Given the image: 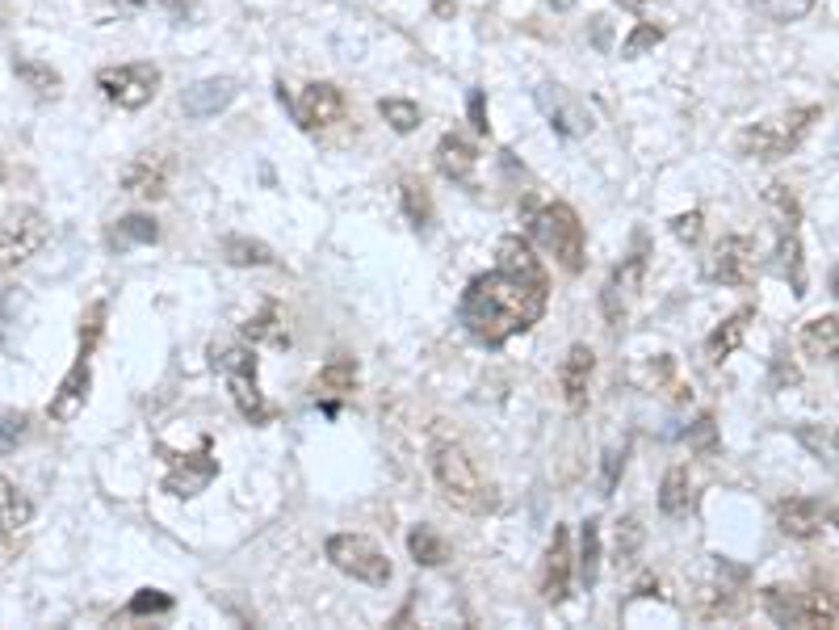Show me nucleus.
<instances>
[{"label": "nucleus", "mask_w": 839, "mask_h": 630, "mask_svg": "<svg viewBox=\"0 0 839 630\" xmlns=\"http://www.w3.org/2000/svg\"><path fill=\"white\" fill-rule=\"evenodd\" d=\"M660 43H663V30H660V25L639 22L634 30H630V39L621 43V59H639V55H646L651 46H660Z\"/></svg>", "instance_id": "58836bf2"}, {"label": "nucleus", "mask_w": 839, "mask_h": 630, "mask_svg": "<svg viewBox=\"0 0 839 630\" xmlns=\"http://www.w3.org/2000/svg\"><path fill=\"white\" fill-rule=\"evenodd\" d=\"M818 118H822V106H802V110L751 122L734 135V152L743 160H785L789 152L802 148V139L815 131Z\"/></svg>", "instance_id": "20e7f679"}, {"label": "nucleus", "mask_w": 839, "mask_h": 630, "mask_svg": "<svg viewBox=\"0 0 839 630\" xmlns=\"http://www.w3.org/2000/svg\"><path fill=\"white\" fill-rule=\"evenodd\" d=\"M693 446H697V450H709V446H713V416H709V412L697 421V428H693Z\"/></svg>", "instance_id": "37998d69"}, {"label": "nucleus", "mask_w": 839, "mask_h": 630, "mask_svg": "<svg viewBox=\"0 0 839 630\" xmlns=\"http://www.w3.org/2000/svg\"><path fill=\"white\" fill-rule=\"evenodd\" d=\"M592 374H597V354L588 345H571L563 358V370H558V387H563V400L571 412H584L592 400Z\"/></svg>", "instance_id": "dca6fc26"}, {"label": "nucleus", "mask_w": 839, "mask_h": 630, "mask_svg": "<svg viewBox=\"0 0 839 630\" xmlns=\"http://www.w3.org/2000/svg\"><path fill=\"white\" fill-rule=\"evenodd\" d=\"M579 580L584 588H597L600 580V521H584V534H579Z\"/></svg>", "instance_id": "2f4dec72"}, {"label": "nucleus", "mask_w": 839, "mask_h": 630, "mask_svg": "<svg viewBox=\"0 0 839 630\" xmlns=\"http://www.w3.org/2000/svg\"><path fill=\"white\" fill-rule=\"evenodd\" d=\"M0 185H4V160H0Z\"/></svg>", "instance_id": "09e8293b"}, {"label": "nucleus", "mask_w": 839, "mask_h": 630, "mask_svg": "<svg viewBox=\"0 0 839 630\" xmlns=\"http://www.w3.org/2000/svg\"><path fill=\"white\" fill-rule=\"evenodd\" d=\"M571 567H575L571 534H567V525H554L551 546H546V563H542V597H546L551 606H563V601H567V593H571Z\"/></svg>", "instance_id": "2eb2a0df"}, {"label": "nucleus", "mask_w": 839, "mask_h": 630, "mask_svg": "<svg viewBox=\"0 0 839 630\" xmlns=\"http://www.w3.org/2000/svg\"><path fill=\"white\" fill-rule=\"evenodd\" d=\"M13 76L22 80L25 89L39 93V97H55V93L64 89V76L51 68V64H43V59H30V55L13 59Z\"/></svg>", "instance_id": "c85d7f7f"}, {"label": "nucleus", "mask_w": 839, "mask_h": 630, "mask_svg": "<svg viewBox=\"0 0 839 630\" xmlns=\"http://www.w3.org/2000/svg\"><path fill=\"white\" fill-rule=\"evenodd\" d=\"M822 525H827V509L818 504L815 496H789V500L776 504V530H781L785 539H797V542L818 539Z\"/></svg>", "instance_id": "f3484780"}, {"label": "nucleus", "mask_w": 839, "mask_h": 630, "mask_svg": "<svg viewBox=\"0 0 839 630\" xmlns=\"http://www.w3.org/2000/svg\"><path fill=\"white\" fill-rule=\"evenodd\" d=\"M433 9H437V18H454V13H458L454 0H433Z\"/></svg>", "instance_id": "49530a36"}, {"label": "nucleus", "mask_w": 839, "mask_h": 630, "mask_svg": "<svg viewBox=\"0 0 839 630\" xmlns=\"http://www.w3.org/2000/svg\"><path fill=\"white\" fill-rule=\"evenodd\" d=\"M324 551H328L336 572L353 576L361 585H370V588L391 585V560L382 555V546H378L374 539H366V534H331Z\"/></svg>", "instance_id": "6e6552de"}, {"label": "nucleus", "mask_w": 839, "mask_h": 630, "mask_svg": "<svg viewBox=\"0 0 839 630\" xmlns=\"http://www.w3.org/2000/svg\"><path fill=\"white\" fill-rule=\"evenodd\" d=\"M706 278L709 282H722V286H751V282H755V240H748V236H727L722 245L713 248Z\"/></svg>", "instance_id": "f8f14e48"}, {"label": "nucleus", "mask_w": 839, "mask_h": 630, "mask_svg": "<svg viewBox=\"0 0 839 630\" xmlns=\"http://www.w3.org/2000/svg\"><path fill=\"white\" fill-rule=\"evenodd\" d=\"M173 185V156L168 152H139V156L122 169V189L134 194V198H148V203H160Z\"/></svg>", "instance_id": "ddd939ff"}, {"label": "nucleus", "mask_w": 839, "mask_h": 630, "mask_svg": "<svg viewBox=\"0 0 839 630\" xmlns=\"http://www.w3.org/2000/svg\"><path fill=\"white\" fill-rule=\"evenodd\" d=\"M407 551H412V560H416L419 567H442V563L449 560V546H445V539L433 525H416V530L407 534Z\"/></svg>", "instance_id": "7c9ffc66"}, {"label": "nucleus", "mask_w": 839, "mask_h": 630, "mask_svg": "<svg viewBox=\"0 0 839 630\" xmlns=\"http://www.w3.org/2000/svg\"><path fill=\"white\" fill-rule=\"evenodd\" d=\"M101 328H106V303H92L89 315H85V328H80V354L72 361V370L64 374V383L55 387L51 404H46V416L55 425H72L85 404H89V387H92V349L101 340Z\"/></svg>", "instance_id": "39448f33"}, {"label": "nucleus", "mask_w": 839, "mask_h": 630, "mask_svg": "<svg viewBox=\"0 0 839 630\" xmlns=\"http://www.w3.org/2000/svg\"><path fill=\"white\" fill-rule=\"evenodd\" d=\"M618 4H621V9H630V13H642L651 0H618Z\"/></svg>", "instance_id": "de8ad7c7"}, {"label": "nucleus", "mask_w": 839, "mask_h": 630, "mask_svg": "<svg viewBox=\"0 0 839 630\" xmlns=\"http://www.w3.org/2000/svg\"><path fill=\"white\" fill-rule=\"evenodd\" d=\"M642 525H639V518H625L618 525V542H613V563L618 567H630V563L639 560V551H642Z\"/></svg>", "instance_id": "e433bc0d"}, {"label": "nucleus", "mask_w": 839, "mask_h": 630, "mask_svg": "<svg viewBox=\"0 0 839 630\" xmlns=\"http://www.w3.org/2000/svg\"><path fill=\"white\" fill-rule=\"evenodd\" d=\"M776 252H781V270H785V278L794 282V294H806V270H802V236H797V224L781 227V245H776Z\"/></svg>", "instance_id": "473e14b6"}, {"label": "nucleus", "mask_w": 839, "mask_h": 630, "mask_svg": "<svg viewBox=\"0 0 839 630\" xmlns=\"http://www.w3.org/2000/svg\"><path fill=\"white\" fill-rule=\"evenodd\" d=\"M222 261L236 265V270H265V265H273L277 257H273V248H269L265 240H252V236H227V240H222Z\"/></svg>", "instance_id": "5701e85b"}, {"label": "nucleus", "mask_w": 839, "mask_h": 630, "mask_svg": "<svg viewBox=\"0 0 839 630\" xmlns=\"http://www.w3.org/2000/svg\"><path fill=\"white\" fill-rule=\"evenodd\" d=\"M428 471L442 488L445 504H454L458 513H470V518H487L500 509V488L479 471V463L470 458L466 446L449 442V437H437L428 446Z\"/></svg>", "instance_id": "f03ea898"}, {"label": "nucleus", "mask_w": 839, "mask_h": 630, "mask_svg": "<svg viewBox=\"0 0 839 630\" xmlns=\"http://www.w3.org/2000/svg\"><path fill=\"white\" fill-rule=\"evenodd\" d=\"M243 337L252 340V345H273V349H286L290 333H286V324H282V307H277V303H265L261 312L243 324Z\"/></svg>", "instance_id": "393cba45"}, {"label": "nucleus", "mask_w": 839, "mask_h": 630, "mask_svg": "<svg viewBox=\"0 0 839 630\" xmlns=\"http://www.w3.org/2000/svg\"><path fill=\"white\" fill-rule=\"evenodd\" d=\"M797 345H802L806 361H827V366H831L839 354V315L827 312V315H815L810 324H802Z\"/></svg>", "instance_id": "4be33fe9"}, {"label": "nucleus", "mask_w": 839, "mask_h": 630, "mask_svg": "<svg viewBox=\"0 0 839 630\" xmlns=\"http://www.w3.org/2000/svg\"><path fill=\"white\" fill-rule=\"evenodd\" d=\"M46 215L39 206H13L0 224V273L22 270L30 257H39L46 245Z\"/></svg>", "instance_id": "1a4fd4ad"}, {"label": "nucleus", "mask_w": 839, "mask_h": 630, "mask_svg": "<svg viewBox=\"0 0 839 630\" xmlns=\"http://www.w3.org/2000/svg\"><path fill=\"white\" fill-rule=\"evenodd\" d=\"M748 4L760 13V18H769V22H776V25L802 22L806 13H815V0H748Z\"/></svg>", "instance_id": "c9c22d12"}, {"label": "nucleus", "mask_w": 839, "mask_h": 630, "mask_svg": "<svg viewBox=\"0 0 839 630\" xmlns=\"http://www.w3.org/2000/svg\"><path fill=\"white\" fill-rule=\"evenodd\" d=\"M34 518V504L22 496V488L13 479L0 475V534H18Z\"/></svg>", "instance_id": "a878e982"}, {"label": "nucleus", "mask_w": 839, "mask_h": 630, "mask_svg": "<svg viewBox=\"0 0 839 630\" xmlns=\"http://www.w3.org/2000/svg\"><path fill=\"white\" fill-rule=\"evenodd\" d=\"M168 454V450H164ZM219 475V458H210V437L198 442V454H168V475H164V492L177 500H194L210 488V479Z\"/></svg>", "instance_id": "9b49d317"}, {"label": "nucleus", "mask_w": 839, "mask_h": 630, "mask_svg": "<svg viewBox=\"0 0 839 630\" xmlns=\"http://www.w3.org/2000/svg\"><path fill=\"white\" fill-rule=\"evenodd\" d=\"M537 101H542V110L551 113V127H558L563 135L575 139L592 131V118L579 110V101H571L558 85H542V89H537Z\"/></svg>", "instance_id": "412c9836"}, {"label": "nucleus", "mask_w": 839, "mask_h": 630, "mask_svg": "<svg viewBox=\"0 0 839 630\" xmlns=\"http://www.w3.org/2000/svg\"><path fill=\"white\" fill-rule=\"evenodd\" d=\"M378 113L386 118V127H391L395 135H412V131H419V106L416 101H407V97H382V101H378Z\"/></svg>", "instance_id": "f704fd0d"}, {"label": "nucleus", "mask_w": 839, "mask_h": 630, "mask_svg": "<svg viewBox=\"0 0 839 630\" xmlns=\"http://www.w3.org/2000/svg\"><path fill=\"white\" fill-rule=\"evenodd\" d=\"M25 437V421L22 416H0V454L18 450V442Z\"/></svg>", "instance_id": "a19ab883"}, {"label": "nucleus", "mask_w": 839, "mask_h": 630, "mask_svg": "<svg viewBox=\"0 0 839 630\" xmlns=\"http://www.w3.org/2000/svg\"><path fill=\"white\" fill-rule=\"evenodd\" d=\"M764 609L776 627H836V593L831 588H764Z\"/></svg>", "instance_id": "0eeeda50"}, {"label": "nucleus", "mask_w": 839, "mask_h": 630, "mask_svg": "<svg viewBox=\"0 0 839 630\" xmlns=\"http://www.w3.org/2000/svg\"><path fill=\"white\" fill-rule=\"evenodd\" d=\"M148 613H173V597L160 588H139L127 606V618H148Z\"/></svg>", "instance_id": "4c0bfd02"}, {"label": "nucleus", "mask_w": 839, "mask_h": 630, "mask_svg": "<svg viewBox=\"0 0 839 630\" xmlns=\"http://www.w3.org/2000/svg\"><path fill=\"white\" fill-rule=\"evenodd\" d=\"M551 303V278L546 265L533 257V245L521 236H504L495 245V270L470 278L458 303V319L470 337L500 349L516 333H530L546 315Z\"/></svg>", "instance_id": "f257e3e1"}, {"label": "nucleus", "mask_w": 839, "mask_h": 630, "mask_svg": "<svg viewBox=\"0 0 839 630\" xmlns=\"http://www.w3.org/2000/svg\"><path fill=\"white\" fill-rule=\"evenodd\" d=\"M294 118H298L303 131H324V127L345 118V93L336 89L331 80H310L294 101Z\"/></svg>", "instance_id": "4468645a"}, {"label": "nucleus", "mask_w": 839, "mask_h": 630, "mask_svg": "<svg viewBox=\"0 0 839 630\" xmlns=\"http://www.w3.org/2000/svg\"><path fill=\"white\" fill-rule=\"evenodd\" d=\"M155 240H160V227H155L152 215H127L110 227V248H118V252H127L134 245H155Z\"/></svg>", "instance_id": "cd10ccee"}, {"label": "nucleus", "mask_w": 839, "mask_h": 630, "mask_svg": "<svg viewBox=\"0 0 839 630\" xmlns=\"http://www.w3.org/2000/svg\"><path fill=\"white\" fill-rule=\"evenodd\" d=\"M466 110H470V127L487 135V106H483V89H470V101H466Z\"/></svg>", "instance_id": "79ce46f5"}, {"label": "nucleus", "mask_w": 839, "mask_h": 630, "mask_svg": "<svg viewBox=\"0 0 839 630\" xmlns=\"http://www.w3.org/2000/svg\"><path fill=\"white\" fill-rule=\"evenodd\" d=\"M315 391L319 395H331V400H340V395H353L357 391V361L353 358H331L324 370H319V379H315Z\"/></svg>", "instance_id": "c756f323"}, {"label": "nucleus", "mask_w": 839, "mask_h": 630, "mask_svg": "<svg viewBox=\"0 0 839 630\" xmlns=\"http://www.w3.org/2000/svg\"><path fill=\"white\" fill-rule=\"evenodd\" d=\"M701 224H706V215H701V210H688V215H676V219H672V236H676L680 245L693 248L697 240H701Z\"/></svg>", "instance_id": "ea45409f"}, {"label": "nucleus", "mask_w": 839, "mask_h": 630, "mask_svg": "<svg viewBox=\"0 0 839 630\" xmlns=\"http://www.w3.org/2000/svg\"><path fill=\"white\" fill-rule=\"evenodd\" d=\"M236 93H240V85L231 76H206V80L185 89L181 110L189 113V118H215V113H222L236 101Z\"/></svg>", "instance_id": "a211bd4d"}, {"label": "nucleus", "mask_w": 839, "mask_h": 630, "mask_svg": "<svg viewBox=\"0 0 839 630\" xmlns=\"http://www.w3.org/2000/svg\"><path fill=\"white\" fill-rule=\"evenodd\" d=\"M755 319V312L751 307H743V312H734L730 319H722L718 328H713V337L706 340V354L709 361H727L739 345H743V337H748V324Z\"/></svg>", "instance_id": "b1692460"}, {"label": "nucleus", "mask_w": 839, "mask_h": 630, "mask_svg": "<svg viewBox=\"0 0 839 630\" xmlns=\"http://www.w3.org/2000/svg\"><path fill=\"white\" fill-rule=\"evenodd\" d=\"M642 270H646V257L634 252V257H630L625 265H618L613 278L604 282V291H600V307H604V319H609V324H621V319H625V303H630V294L639 291Z\"/></svg>", "instance_id": "6ab92c4d"}, {"label": "nucleus", "mask_w": 839, "mask_h": 630, "mask_svg": "<svg viewBox=\"0 0 839 630\" xmlns=\"http://www.w3.org/2000/svg\"><path fill=\"white\" fill-rule=\"evenodd\" d=\"M621 471H625V450H621V454L613 450V454H609V463H604V488H613Z\"/></svg>", "instance_id": "c03bdc74"}, {"label": "nucleus", "mask_w": 839, "mask_h": 630, "mask_svg": "<svg viewBox=\"0 0 839 630\" xmlns=\"http://www.w3.org/2000/svg\"><path fill=\"white\" fill-rule=\"evenodd\" d=\"M97 89L106 93V101L122 110H143L160 93V68L155 64H118V68L97 72Z\"/></svg>", "instance_id": "9d476101"}, {"label": "nucleus", "mask_w": 839, "mask_h": 630, "mask_svg": "<svg viewBox=\"0 0 839 630\" xmlns=\"http://www.w3.org/2000/svg\"><path fill=\"white\" fill-rule=\"evenodd\" d=\"M475 169H479V148H475L462 131L442 135V143H437V173H442L445 181L466 185V181L475 177Z\"/></svg>", "instance_id": "aec40b11"}, {"label": "nucleus", "mask_w": 839, "mask_h": 630, "mask_svg": "<svg viewBox=\"0 0 839 630\" xmlns=\"http://www.w3.org/2000/svg\"><path fill=\"white\" fill-rule=\"evenodd\" d=\"M127 4H164V9H173V13L185 9V0H127Z\"/></svg>", "instance_id": "a18cd8bd"}, {"label": "nucleus", "mask_w": 839, "mask_h": 630, "mask_svg": "<svg viewBox=\"0 0 839 630\" xmlns=\"http://www.w3.org/2000/svg\"><path fill=\"white\" fill-rule=\"evenodd\" d=\"M530 236L551 252L567 273H584L588 265V236L567 203H546L530 215Z\"/></svg>", "instance_id": "423d86ee"}, {"label": "nucleus", "mask_w": 839, "mask_h": 630, "mask_svg": "<svg viewBox=\"0 0 839 630\" xmlns=\"http://www.w3.org/2000/svg\"><path fill=\"white\" fill-rule=\"evenodd\" d=\"M399 203H403V215H407L416 227L433 224V198H428V185H424V181H416V177L399 181Z\"/></svg>", "instance_id": "72a5a7b5"}, {"label": "nucleus", "mask_w": 839, "mask_h": 630, "mask_svg": "<svg viewBox=\"0 0 839 630\" xmlns=\"http://www.w3.org/2000/svg\"><path fill=\"white\" fill-rule=\"evenodd\" d=\"M693 509V479L685 467H672L660 484V513L663 518H685Z\"/></svg>", "instance_id": "bb28decb"}, {"label": "nucleus", "mask_w": 839, "mask_h": 630, "mask_svg": "<svg viewBox=\"0 0 839 630\" xmlns=\"http://www.w3.org/2000/svg\"><path fill=\"white\" fill-rule=\"evenodd\" d=\"M210 370L227 379L231 404L240 408V416L248 425H269L277 416V408L265 400L261 379H257V354L240 345V340H215L210 345Z\"/></svg>", "instance_id": "7ed1b4c3"}]
</instances>
